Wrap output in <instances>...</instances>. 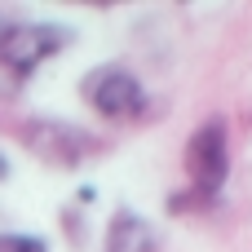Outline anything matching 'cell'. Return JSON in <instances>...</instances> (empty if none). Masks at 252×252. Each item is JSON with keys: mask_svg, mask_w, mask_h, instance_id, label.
I'll list each match as a JSON object with an SVG mask.
<instances>
[{"mask_svg": "<svg viewBox=\"0 0 252 252\" xmlns=\"http://www.w3.org/2000/svg\"><path fill=\"white\" fill-rule=\"evenodd\" d=\"M186 186L168 195V213H204L217 208L226 182H230V124L226 115H208L195 124V133L182 146Z\"/></svg>", "mask_w": 252, "mask_h": 252, "instance_id": "obj_1", "label": "cell"}, {"mask_svg": "<svg viewBox=\"0 0 252 252\" xmlns=\"http://www.w3.org/2000/svg\"><path fill=\"white\" fill-rule=\"evenodd\" d=\"M80 40L75 27L58 18H4L0 27V71L9 80H31L40 66L58 62Z\"/></svg>", "mask_w": 252, "mask_h": 252, "instance_id": "obj_2", "label": "cell"}, {"mask_svg": "<svg viewBox=\"0 0 252 252\" xmlns=\"http://www.w3.org/2000/svg\"><path fill=\"white\" fill-rule=\"evenodd\" d=\"M80 102L102 124H142L151 120V89L124 62H97L80 75Z\"/></svg>", "mask_w": 252, "mask_h": 252, "instance_id": "obj_3", "label": "cell"}, {"mask_svg": "<svg viewBox=\"0 0 252 252\" xmlns=\"http://www.w3.org/2000/svg\"><path fill=\"white\" fill-rule=\"evenodd\" d=\"M18 142L49 168H80L89 164L93 155L106 151V142L93 133V128H80L62 115H31L18 124Z\"/></svg>", "mask_w": 252, "mask_h": 252, "instance_id": "obj_4", "label": "cell"}, {"mask_svg": "<svg viewBox=\"0 0 252 252\" xmlns=\"http://www.w3.org/2000/svg\"><path fill=\"white\" fill-rule=\"evenodd\" d=\"M164 248V235L151 217H142L137 208L120 204L111 217H106V230H102V252H159Z\"/></svg>", "mask_w": 252, "mask_h": 252, "instance_id": "obj_5", "label": "cell"}, {"mask_svg": "<svg viewBox=\"0 0 252 252\" xmlns=\"http://www.w3.org/2000/svg\"><path fill=\"white\" fill-rule=\"evenodd\" d=\"M0 252H49V239L35 230H0Z\"/></svg>", "mask_w": 252, "mask_h": 252, "instance_id": "obj_6", "label": "cell"}, {"mask_svg": "<svg viewBox=\"0 0 252 252\" xmlns=\"http://www.w3.org/2000/svg\"><path fill=\"white\" fill-rule=\"evenodd\" d=\"M9 177H13V164H9V155H4V151H0V186H4V182H9Z\"/></svg>", "mask_w": 252, "mask_h": 252, "instance_id": "obj_7", "label": "cell"}]
</instances>
